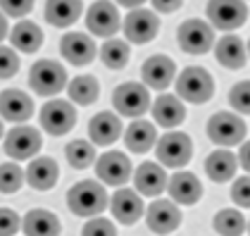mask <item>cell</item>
Masks as SVG:
<instances>
[{"instance_id": "6da1fadb", "label": "cell", "mask_w": 250, "mask_h": 236, "mask_svg": "<svg viewBox=\"0 0 250 236\" xmlns=\"http://www.w3.org/2000/svg\"><path fill=\"white\" fill-rule=\"evenodd\" d=\"M107 191L93 179H83L74 184L67 193V205L77 217H98L107 208Z\"/></svg>"}, {"instance_id": "7a4b0ae2", "label": "cell", "mask_w": 250, "mask_h": 236, "mask_svg": "<svg viewBox=\"0 0 250 236\" xmlns=\"http://www.w3.org/2000/svg\"><path fill=\"white\" fill-rule=\"evenodd\" d=\"M174 84H176V96L193 105H203L214 96V79L203 67H186L174 79Z\"/></svg>"}, {"instance_id": "3957f363", "label": "cell", "mask_w": 250, "mask_h": 236, "mask_svg": "<svg viewBox=\"0 0 250 236\" xmlns=\"http://www.w3.org/2000/svg\"><path fill=\"white\" fill-rule=\"evenodd\" d=\"M67 69L55 62V60H39L34 62L31 72H29V86L34 93H39L43 98L58 96L60 91L67 86Z\"/></svg>"}, {"instance_id": "277c9868", "label": "cell", "mask_w": 250, "mask_h": 236, "mask_svg": "<svg viewBox=\"0 0 250 236\" xmlns=\"http://www.w3.org/2000/svg\"><path fill=\"white\" fill-rule=\"evenodd\" d=\"M112 103H115L117 115L138 119L150 110V93L138 81H124V84H119L115 88Z\"/></svg>"}, {"instance_id": "5b68a950", "label": "cell", "mask_w": 250, "mask_h": 236, "mask_svg": "<svg viewBox=\"0 0 250 236\" xmlns=\"http://www.w3.org/2000/svg\"><path fill=\"white\" fill-rule=\"evenodd\" d=\"M157 160L160 165L165 167H172V170H181L191 162L193 157V141L188 134L184 131H167L162 138H157Z\"/></svg>"}, {"instance_id": "8992f818", "label": "cell", "mask_w": 250, "mask_h": 236, "mask_svg": "<svg viewBox=\"0 0 250 236\" xmlns=\"http://www.w3.org/2000/svg\"><path fill=\"white\" fill-rule=\"evenodd\" d=\"M179 48L188 55H205L214 48V29L203 20H186L176 31Z\"/></svg>"}, {"instance_id": "52a82bcc", "label": "cell", "mask_w": 250, "mask_h": 236, "mask_svg": "<svg viewBox=\"0 0 250 236\" xmlns=\"http://www.w3.org/2000/svg\"><path fill=\"white\" fill-rule=\"evenodd\" d=\"M208 136L222 148L238 146L246 138V122L236 112H227V110L214 112L208 122Z\"/></svg>"}, {"instance_id": "ba28073f", "label": "cell", "mask_w": 250, "mask_h": 236, "mask_svg": "<svg viewBox=\"0 0 250 236\" xmlns=\"http://www.w3.org/2000/svg\"><path fill=\"white\" fill-rule=\"evenodd\" d=\"M77 124V110L69 100H48L41 107V127L50 136H64Z\"/></svg>"}, {"instance_id": "9c48e42d", "label": "cell", "mask_w": 250, "mask_h": 236, "mask_svg": "<svg viewBox=\"0 0 250 236\" xmlns=\"http://www.w3.org/2000/svg\"><path fill=\"white\" fill-rule=\"evenodd\" d=\"M208 20L214 29L233 31L243 26L248 20V5L243 0H210L208 2Z\"/></svg>"}, {"instance_id": "30bf717a", "label": "cell", "mask_w": 250, "mask_h": 236, "mask_svg": "<svg viewBox=\"0 0 250 236\" xmlns=\"http://www.w3.org/2000/svg\"><path fill=\"white\" fill-rule=\"evenodd\" d=\"M86 26L93 36L112 39L122 29V17H119L117 5L110 2V0H96L86 12Z\"/></svg>"}, {"instance_id": "8fae6325", "label": "cell", "mask_w": 250, "mask_h": 236, "mask_svg": "<svg viewBox=\"0 0 250 236\" xmlns=\"http://www.w3.org/2000/svg\"><path fill=\"white\" fill-rule=\"evenodd\" d=\"M5 153L15 160H29L43 148V138L41 131L36 127H29V124H17L7 131L5 136Z\"/></svg>"}, {"instance_id": "7c38bea8", "label": "cell", "mask_w": 250, "mask_h": 236, "mask_svg": "<svg viewBox=\"0 0 250 236\" xmlns=\"http://www.w3.org/2000/svg\"><path fill=\"white\" fill-rule=\"evenodd\" d=\"M122 29H124V36L129 43L136 45H143V43H150L160 31V20L153 10H146V7H136L131 10L124 21H122Z\"/></svg>"}, {"instance_id": "4fadbf2b", "label": "cell", "mask_w": 250, "mask_h": 236, "mask_svg": "<svg viewBox=\"0 0 250 236\" xmlns=\"http://www.w3.org/2000/svg\"><path fill=\"white\" fill-rule=\"evenodd\" d=\"M174 77H176V62L162 53L150 55L141 67V79L146 81L143 86L153 91H167L172 86Z\"/></svg>"}, {"instance_id": "5bb4252c", "label": "cell", "mask_w": 250, "mask_h": 236, "mask_svg": "<svg viewBox=\"0 0 250 236\" xmlns=\"http://www.w3.org/2000/svg\"><path fill=\"white\" fill-rule=\"evenodd\" d=\"M146 222L148 229L153 234H172L174 229H179L181 224V210L176 208L174 200H165V198H155L146 210Z\"/></svg>"}, {"instance_id": "9a60e30c", "label": "cell", "mask_w": 250, "mask_h": 236, "mask_svg": "<svg viewBox=\"0 0 250 236\" xmlns=\"http://www.w3.org/2000/svg\"><path fill=\"white\" fill-rule=\"evenodd\" d=\"M96 172L103 184L107 186H124L131 179V160L119 153V150H110L105 155H100L96 160Z\"/></svg>"}, {"instance_id": "2e32d148", "label": "cell", "mask_w": 250, "mask_h": 236, "mask_svg": "<svg viewBox=\"0 0 250 236\" xmlns=\"http://www.w3.org/2000/svg\"><path fill=\"white\" fill-rule=\"evenodd\" d=\"M60 53H62V58L67 62H72L77 67H83V64L93 62V58H96V41L91 39L88 34L69 31L60 41Z\"/></svg>"}, {"instance_id": "e0dca14e", "label": "cell", "mask_w": 250, "mask_h": 236, "mask_svg": "<svg viewBox=\"0 0 250 236\" xmlns=\"http://www.w3.org/2000/svg\"><path fill=\"white\" fill-rule=\"evenodd\" d=\"M122 131H124L122 119H119V115L110 112V110L98 112L96 117H91V122H88V136H91V143H93V146H100V148L112 146L117 138L122 136Z\"/></svg>"}, {"instance_id": "ac0fdd59", "label": "cell", "mask_w": 250, "mask_h": 236, "mask_svg": "<svg viewBox=\"0 0 250 236\" xmlns=\"http://www.w3.org/2000/svg\"><path fill=\"white\" fill-rule=\"evenodd\" d=\"M110 208H112V215L119 224H136L143 213H146V205H143V198L138 191L134 189H119L115 196H112V203H110Z\"/></svg>"}, {"instance_id": "d6986e66", "label": "cell", "mask_w": 250, "mask_h": 236, "mask_svg": "<svg viewBox=\"0 0 250 236\" xmlns=\"http://www.w3.org/2000/svg\"><path fill=\"white\" fill-rule=\"evenodd\" d=\"M34 115V100L20 88H7L0 93V117L15 124H24Z\"/></svg>"}, {"instance_id": "ffe728a7", "label": "cell", "mask_w": 250, "mask_h": 236, "mask_svg": "<svg viewBox=\"0 0 250 236\" xmlns=\"http://www.w3.org/2000/svg\"><path fill=\"white\" fill-rule=\"evenodd\" d=\"M134 186L141 196H160L167 189V172L157 162H143L134 172Z\"/></svg>"}, {"instance_id": "44dd1931", "label": "cell", "mask_w": 250, "mask_h": 236, "mask_svg": "<svg viewBox=\"0 0 250 236\" xmlns=\"http://www.w3.org/2000/svg\"><path fill=\"white\" fill-rule=\"evenodd\" d=\"M167 191L176 205H195L203 196V184L191 172H179L167 181Z\"/></svg>"}, {"instance_id": "7402d4cb", "label": "cell", "mask_w": 250, "mask_h": 236, "mask_svg": "<svg viewBox=\"0 0 250 236\" xmlns=\"http://www.w3.org/2000/svg\"><path fill=\"white\" fill-rule=\"evenodd\" d=\"M60 177V167L53 157H34L24 172V179L29 181L31 189L36 191H48L58 184Z\"/></svg>"}, {"instance_id": "603a6c76", "label": "cell", "mask_w": 250, "mask_h": 236, "mask_svg": "<svg viewBox=\"0 0 250 236\" xmlns=\"http://www.w3.org/2000/svg\"><path fill=\"white\" fill-rule=\"evenodd\" d=\"M246 55H248L246 53V45H243V41L238 39L236 34H224L222 39L214 43V58H217V62L222 67L231 69V72L243 69Z\"/></svg>"}, {"instance_id": "cb8c5ba5", "label": "cell", "mask_w": 250, "mask_h": 236, "mask_svg": "<svg viewBox=\"0 0 250 236\" xmlns=\"http://www.w3.org/2000/svg\"><path fill=\"white\" fill-rule=\"evenodd\" d=\"M124 143H126V148L136 153V155H143V153H148L150 148H153L155 143H157V129H155L153 122H148V119H134L131 124H129V129L124 131Z\"/></svg>"}, {"instance_id": "d4e9b609", "label": "cell", "mask_w": 250, "mask_h": 236, "mask_svg": "<svg viewBox=\"0 0 250 236\" xmlns=\"http://www.w3.org/2000/svg\"><path fill=\"white\" fill-rule=\"evenodd\" d=\"M24 234L26 236H60L62 232V224L55 213L45 210V208H36V210H29L24 215Z\"/></svg>"}, {"instance_id": "484cf974", "label": "cell", "mask_w": 250, "mask_h": 236, "mask_svg": "<svg viewBox=\"0 0 250 236\" xmlns=\"http://www.w3.org/2000/svg\"><path fill=\"white\" fill-rule=\"evenodd\" d=\"M153 117L160 127L174 129V127H179V124L186 119V107H184V103H181L179 96L162 93V96L153 103Z\"/></svg>"}, {"instance_id": "4316f807", "label": "cell", "mask_w": 250, "mask_h": 236, "mask_svg": "<svg viewBox=\"0 0 250 236\" xmlns=\"http://www.w3.org/2000/svg\"><path fill=\"white\" fill-rule=\"evenodd\" d=\"M236 170H238V157L229 148H219L205 160V172L214 184H227L229 179L236 177Z\"/></svg>"}, {"instance_id": "83f0119b", "label": "cell", "mask_w": 250, "mask_h": 236, "mask_svg": "<svg viewBox=\"0 0 250 236\" xmlns=\"http://www.w3.org/2000/svg\"><path fill=\"white\" fill-rule=\"evenodd\" d=\"M81 0H48L45 2V21L64 29V26H72L74 21L81 17Z\"/></svg>"}, {"instance_id": "f1b7e54d", "label": "cell", "mask_w": 250, "mask_h": 236, "mask_svg": "<svg viewBox=\"0 0 250 236\" xmlns=\"http://www.w3.org/2000/svg\"><path fill=\"white\" fill-rule=\"evenodd\" d=\"M10 43L20 50V53H36L41 45H43V31L36 21L21 20L20 24H15V29L10 31Z\"/></svg>"}, {"instance_id": "f546056e", "label": "cell", "mask_w": 250, "mask_h": 236, "mask_svg": "<svg viewBox=\"0 0 250 236\" xmlns=\"http://www.w3.org/2000/svg\"><path fill=\"white\" fill-rule=\"evenodd\" d=\"M67 91H69V100H74L77 105H91L100 96V84L91 74H81V77L69 81Z\"/></svg>"}, {"instance_id": "4dcf8cb0", "label": "cell", "mask_w": 250, "mask_h": 236, "mask_svg": "<svg viewBox=\"0 0 250 236\" xmlns=\"http://www.w3.org/2000/svg\"><path fill=\"white\" fill-rule=\"evenodd\" d=\"M129 55H131V50H129V43L122 39H107L103 43V48H100V60H103V64L107 67V69H124L126 67V62H129Z\"/></svg>"}, {"instance_id": "1f68e13d", "label": "cell", "mask_w": 250, "mask_h": 236, "mask_svg": "<svg viewBox=\"0 0 250 236\" xmlns=\"http://www.w3.org/2000/svg\"><path fill=\"white\" fill-rule=\"evenodd\" d=\"M212 227H214V232L219 236H241L246 232L248 224H246V217L241 215L238 210L224 208V210H219V213L214 215Z\"/></svg>"}, {"instance_id": "d6a6232c", "label": "cell", "mask_w": 250, "mask_h": 236, "mask_svg": "<svg viewBox=\"0 0 250 236\" xmlns=\"http://www.w3.org/2000/svg\"><path fill=\"white\" fill-rule=\"evenodd\" d=\"M64 155H67V162L74 167V170H86L96 162V146L88 143V141H72L67 143L64 148Z\"/></svg>"}, {"instance_id": "836d02e7", "label": "cell", "mask_w": 250, "mask_h": 236, "mask_svg": "<svg viewBox=\"0 0 250 236\" xmlns=\"http://www.w3.org/2000/svg\"><path fill=\"white\" fill-rule=\"evenodd\" d=\"M24 172L15 162H2L0 165V193H17L24 184Z\"/></svg>"}, {"instance_id": "e575fe53", "label": "cell", "mask_w": 250, "mask_h": 236, "mask_svg": "<svg viewBox=\"0 0 250 236\" xmlns=\"http://www.w3.org/2000/svg\"><path fill=\"white\" fill-rule=\"evenodd\" d=\"M229 103L238 115H250V81H238L236 86H231Z\"/></svg>"}, {"instance_id": "d590c367", "label": "cell", "mask_w": 250, "mask_h": 236, "mask_svg": "<svg viewBox=\"0 0 250 236\" xmlns=\"http://www.w3.org/2000/svg\"><path fill=\"white\" fill-rule=\"evenodd\" d=\"M81 236H117L115 224L105 217H91L83 229H81Z\"/></svg>"}, {"instance_id": "8d00e7d4", "label": "cell", "mask_w": 250, "mask_h": 236, "mask_svg": "<svg viewBox=\"0 0 250 236\" xmlns=\"http://www.w3.org/2000/svg\"><path fill=\"white\" fill-rule=\"evenodd\" d=\"M20 58L12 48L0 45V79H12L20 72Z\"/></svg>"}, {"instance_id": "74e56055", "label": "cell", "mask_w": 250, "mask_h": 236, "mask_svg": "<svg viewBox=\"0 0 250 236\" xmlns=\"http://www.w3.org/2000/svg\"><path fill=\"white\" fill-rule=\"evenodd\" d=\"M0 10L5 17H26L34 10V0H0Z\"/></svg>"}, {"instance_id": "f35d334b", "label": "cell", "mask_w": 250, "mask_h": 236, "mask_svg": "<svg viewBox=\"0 0 250 236\" xmlns=\"http://www.w3.org/2000/svg\"><path fill=\"white\" fill-rule=\"evenodd\" d=\"M231 200L238 208H250V177H241L231 186Z\"/></svg>"}, {"instance_id": "ab89813d", "label": "cell", "mask_w": 250, "mask_h": 236, "mask_svg": "<svg viewBox=\"0 0 250 236\" xmlns=\"http://www.w3.org/2000/svg\"><path fill=\"white\" fill-rule=\"evenodd\" d=\"M20 229V215L10 208H0V236H15Z\"/></svg>"}, {"instance_id": "60d3db41", "label": "cell", "mask_w": 250, "mask_h": 236, "mask_svg": "<svg viewBox=\"0 0 250 236\" xmlns=\"http://www.w3.org/2000/svg\"><path fill=\"white\" fill-rule=\"evenodd\" d=\"M184 5V0H153V10L162 15H172Z\"/></svg>"}, {"instance_id": "b9f144b4", "label": "cell", "mask_w": 250, "mask_h": 236, "mask_svg": "<svg viewBox=\"0 0 250 236\" xmlns=\"http://www.w3.org/2000/svg\"><path fill=\"white\" fill-rule=\"evenodd\" d=\"M238 165L246 170V172H250V141L248 143H241V150H238Z\"/></svg>"}, {"instance_id": "7bdbcfd3", "label": "cell", "mask_w": 250, "mask_h": 236, "mask_svg": "<svg viewBox=\"0 0 250 236\" xmlns=\"http://www.w3.org/2000/svg\"><path fill=\"white\" fill-rule=\"evenodd\" d=\"M117 5H124V7H129V10H136V7H141L146 0H115Z\"/></svg>"}, {"instance_id": "ee69618b", "label": "cell", "mask_w": 250, "mask_h": 236, "mask_svg": "<svg viewBox=\"0 0 250 236\" xmlns=\"http://www.w3.org/2000/svg\"><path fill=\"white\" fill-rule=\"evenodd\" d=\"M10 34V29H7V17L0 12V43H2V39Z\"/></svg>"}, {"instance_id": "f6af8a7d", "label": "cell", "mask_w": 250, "mask_h": 236, "mask_svg": "<svg viewBox=\"0 0 250 236\" xmlns=\"http://www.w3.org/2000/svg\"><path fill=\"white\" fill-rule=\"evenodd\" d=\"M2 134H5V129H2V119H0V138H2Z\"/></svg>"}, {"instance_id": "bcb514c9", "label": "cell", "mask_w": 250, "mask_h": 236, "mask_svg": "<svg viewBox=\"0 0 250 236\" xmlns=\"http://www.w3.org/2000/svg\"><path fill=\"white\" fill-rule=\"evenodd\" d=\"M248 55H250V41H248Z\"/></svg>"}, {"instance_id": "7dc6e473", "label": "cell", "mask_w": 250, "mask_h": 236, "mask_svg": "<svg viewBox=\"0 0 250 236\" xmlns=\"http://www.w3.org/2000/svg\"><path fill=\"white\" fill-rule=\"evenodd\" d=\"M248 229H250V222H248Z\"/></svg>"}]
</instances>
